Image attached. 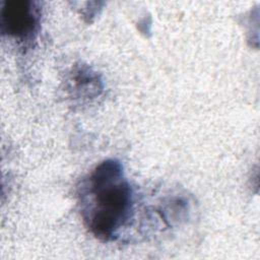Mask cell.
I'll list each match as a JSON object with an SVG mask.
<instances>
[{
    "mask_svg": "<svg viewBox=\"0 0 260 260\" xmlns=\"http://www.w3.org/2000/svg\"><path fill=\"white\" fill-rule=\"evenodd\" d=\"M82 205L84 220L94 236L102 240L117 236L133 209L132 189L119 161L107 159L93 170L84 184Z\"/></svg>",
    "mask_w": 260,
    "mask_h": 260,
    "instance_id": "6da1fadb",
    "label": "cell"
},
{
    "mask_svg": "<svg viewBox=\"0 0 260 260\" xmlns=\"http://www.w3.org/2000/svg\"><path fill=\"white\" fill-rule=\"evenodd\" d=\"M39 22V9L31 1L9 0L3 2L0 10V23L3 34L27 39L36 31Z\"/></svg>",
    "mask_w": 260,
    "mask_h": 260,
    "instance_id": "7a4b0ae2",
    "label": "cell"
}]
</instances>
